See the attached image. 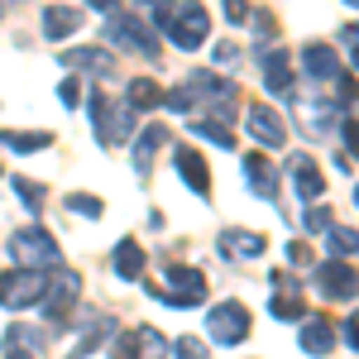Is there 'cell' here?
<instances>
[{"mask_svg":"<svg viewBox=\"0 0 359 359\" xmlns=\"http://www.w3.org/2000/svg\"><path fill=\"white\" fill-rule=\"evenodd\" d=\"M86 111H91V125H96V139L101 144H120V139L135 130V111L125 101H111L106 91H91L86 96Z\"/></svg>","mask_w":359,"mask_h":359,"instance_id":"obj_1","label":"cell"},{"mask_svg":"<svg viewBox=\"0 0 359 359\" xmlns=\"http://www.w3.org/2000/svg\"><path fill=\"white\" fill-rule=\"evenodd\" d=\"M163 278H168V292L154 287V297H158L163 306H172V311H192V306H201V297H206V278H201V269L172 264Z\"/></svg>","mask_w":359,"mask_h":359,"instance_id":"obj_2","label":"cell"},{"mask_svg":"<svg viewBox=\"0 0 359 359\" xmlns=\"http://www.w3.org/2000/svg\"><path fill=\"white\" fill-rule=\"evenodd\" d=\"M10 259H15L20 269H48V264H57V240L48 230H39V225L15 230V235H10Z\"/></svg>","mask_w":359,"mask_h":359,"instance_id":"obj_3","label":"cell"},{"mask_svg":"<svg viewBox=\"0 0 359 359\" xmlns=\"http://www.w3.org/2000/svg\"><path fill=\"white\" fill-rule=\"evenodd\" d=\"M206 34H211V15H206L196 0H182V5L168 15V39H172L177 48H187V53L206 43Z\"/></svg>","mask_w":359,"mask_h":359,"instance_id":"obj_4","label":"cell"},{"mask_svg":"<svg viewBox=\"0 0 359 359\" xmlns=\"http://www.w3.org/2000/svg\"><path fill=\"white\" fill-rule=\"evenodd\" d=\"M43 283H48L43 269H10V273H0V306H10V311H20V306H39Z\"/></svg>","mask_w":359,"mask_h":359,"instance_id":"obj_5","label":"cell"},{"mask_svg":"<svg viewBox=\"0 0 359 359\" xmlns=\"http://www.w3.org/2000/svg\"><path fill=\"white\" fill-rule=\"evenodd\" d=\"M77 297H82V273L77 269H48V283H43V311L53 316V321H62L72 306H77Z\"/></svg>","mask_w":359,"mask_h":359,"instance_id":"obj_6","label":"cell"},{"mask_svg":"<svg viewBox=\"0 0 359 359\" xmlns=\"http://www.w3.org/2000/svg\"><path fill=\"white\" fill-rule=\"evenodd\" d=\"M206 335L216 340V345H240L249 335V311L240 302H221L206 311Z\"/></svg>","mask_w":359,"mask_h":359,"instance_id":"obj_7","label":"cell"},{"mask_svg":"<svg viewBox=\"0 0 359 359\" xmlns=\"http://www.w3.org/2000/svg\"><path fill=\"white\" fill-rule=\"evenodd\" d=\"M316 283H321V292L335 297V302H350V297L359 292V273L350 269V264H340V259H326V264L316 269Z\"/></svg>","mask_w":359,"mask_h":359,"instance_id":"obj_8","label":"cell"},{"mask_svg":"<svg viewBox=\"0 0 359 359\" xmlns=\"http://www.w3.org/2000/svg\"><path fill=\"white\" fill-rule=\"evenodd\" d=\"M111 39L120 43V48H130V53H139V57H158V43H154V34L139 25V20H111Z\"/></svg>","mask_w":359,"mask_h":359,"instance_id":"obj_9","label":"cell"},{"mask_svg":"<svg viewBox=\"0 0 359 359\" xmlns=\"http://www.w3.org/2000/svg\"><path fill=\"white\" fill-rule=\"evenodd\" d=\"M245 130L259 139V144H269V149H283V139H287V125H283V120H278L269 106H249Z\"/></svg>","mask_w":359,"mask_h":359,"instance_id":"obj_10","label":"cell"},{"mask_svg":"<svg viewBox=\"0 0 359 359\" xmlns=\"http://www.w3.org/2000/svg\"><path fill=\"white\" fill-rule=\"evenodd\" d=\"M273 321H302V297H297V283L287 273H273Z\"/></svg>","mask_w":359,"mask_h":359,"instance_id":"obj_11","label":"cell"},{"mask_svg":"<svg viewBox=\"0 0 359 359\" xmlns=\"http://www.w3.org/2000/svg\"><path fill=\"white\" fill-rule=\"evenodd\" d=\"M302 67L316 77V82H335V77H340V57H335L331 43H306L302 48Z\"/></svg>","mask_w":359,"mask_h":359,"instance_id":"obj_12","label":"cell"},{"mask_svg":"<svg viewBox=\"0 0 359 359\" xmlns=\"http://www.w3.org/2000/svg\"><path fill=\"white\" fill-rule=\"evenodd\" d=\"M62 67H82V72H96V77H115V57L106 48H67Z\"/></svg>","mask_w":359,"mask_h":359,"instance_id":"obj_13","label":"cell"},{"mask_svg":"<svg viewBox=\"0 0 359 359\" xmlns=\"http://www.w3.org/2000/svg\"><path fill=\"white\" fill-rule=\"evenodd\" d=\"M292 187L302 201H321L326 192V177H321V168L311 163V158H292Z\"/></svg>","mask_w":359,"mask_h":359,"instance_id":"obj_14","label":"cell"},{"mask_svg":"<svg viewBox=\"0 0 359 359\" xmlns=\"http://www.w3.org/2000/svg\"><path fill=\"white\" fill-rule=\"evenodd\" d=\"M302 350H306V355H331V350H335V321H331V316L302 321Z\"/></svg>","mask_w":359,"mask_h":359,"instance_id":"obj_15","label":"cell"},{"mask_svg":"<svg viewBox=\"0 0 359 359\" xmlns=\"http://www.w3.org/2000/svg\"><path fill=\"white\" fill-rule=\"evenodd\" d=\"M221 254L225 259H259L264 254V235H254V230H225Z\"/></svg>","mask_w":359,"mask_h":359,"instance_id":"obj_16","label":"cell"},{"mask_svg":"<svg viewBox=\"0 0 359 359\" xmlns=\"http://www.w3.org/2000/svg\"><path fill=\"white\" fill-rule=\"evenodd\" d=\"M264 86L283 96V91H292V72H287V53L283 48H264Z\"/></svg>","mask_w":359,"mask_h":359,"instance_id":"obj_17","label":"cell"},{"mask_svg":"<svg viewBox=\"0 0 359 359\" xmlns=\"http://www.w3.org/2000/svg\"><path fill=\"white\" fill-rule=\"evenodd\" d=\"M77 29H82V10H72V5H48L43 10V34L48 39H67Z\"/></svg>","mask_w":359,"mask_h":359,"instance_id":"obj_18","label":"cell"},{"mask_svg":"<svg viewBox=\"0 0 359 359\" xmlns=\"http://www.w3.org/2000/svg\"><path fill=\"white\" fill-rule=\"evenodd\" d=\"M177 172H182V182L192 187L196 196L211 192V172H206V163H201V154H192V149H182L177 154Z\"/></svg>","mask_w":359,"mask_h":359,"instance_id":"obj_19","label":"cell"},{"mask_svg":"<svg viewBox=\"0 0 359 359\" xmlns=\"http://www.w3.org/2000/svg\"><path fill=\"white\" fill-rule=\"evenodd\" d=\"M245 172H249V182H254V192H259V196H278L273 163H269L264 154H245Z\"/></svg>","mask_w":359,"mask_h":359,"instance_id":"obj_20","label":"cell"},{"mask_svg":"<svg viewBox=\"0 0 359 359\" xmlns=\"http://www.w3.org/2000/svg\"><path fill=\"white\" fill-rule=\"evenodd\" d=\"M125 106H130V111H154V106H163V86L149 82V77H135L130 91H125Z\"/></svg>","mask_w":359,"mask_h":359,"instance_id":"obj_21","label":"cell"},{"mask_svg":"<svg viewBox=\"0 0 359 359\" xmlns=\"http://www.w3.org/2000/svg\"><path fill=\"white\" fill-rule=\"evenodd\" d=\"M115 273L125 278V283H135L144 273V249H139V240H120L115 245Z\"/></svg>","mask_w":359,"mask_h":359,"instance_id":"obj_22","label":"cell"},{"mask_svg":"<svg viewBox=\"0 0 359 359\" xmlns=\"http://www.w3.org/2000/svg\"><path fill=\"white\" fill-rule=\"evenodd\" d=\"M163 125H149L144 135H139V144H135V172H149V163H154V154L163 149Z\"/></svg>","mask_w":359,"mask_h":359,"instance_id":"obj_23","label":"cell"},{"mask_svg":"<svg viewBox=\"0 0 359 359\" xmlns=\"http://www.w3.org/2000/svg\"><path fill=\"white\" fill-rule=\"evenodd\" d=\"M53 139L48 135H20V130H0V149H10V154H39V149H48Z\"/></svg>","mask_w":359,"mask_h":359,"instance_id":"obj_24","label":"cell"},{"mask_svg":"<svg viewBox=\"0 0 359 359\" xmlns=\"http://www.w3.org/2000/svg\"><path fill=\"white\" fill-rule=\"evenodd\" d=\"M135 350H139V359H163L172 345H168L154 326H139V331H135Z\"/></svg>","mask_w":359,"mask_h":359,"instance_id":"obj_25","label":"cell"},{"mask_svg":"<svg viewBox=\"0 0 359 359\" xmlns=\"http://www.w3.org/2000/svg\"><path fill=\"white\" fill-rule=\"evenodd\" d=\"M5 345L39 355V350H43V331H34V326H10V331H5Z\"/></svg>","mask_w":359,"mask_h":359,"instance_id":"obj_26","label":"cell"},{"mask_svg":"<svg viewBox=\"0 0 359 359\" xmlns=\"http://www.w3.org/2000/svg\"><path fill=\"white\" fill-rule=\"evenodd\" d=\"M196 139H211V144H221V149H235V135L225 130V125H216V120H192L187 125Z\"/></svg>","mask_w":359,"mask_h":359,"instance_id":"obj_27","label":"cell"},{"mask_svg":"<svg viewBox=\"0 0 359 359\" xmlns=\"http://www.w3.org/2000/svg\"><path fill=\"white\" fill-rule=\"evenodd\" d=\"M326 240H331L335 254H359V235H355V230H345V225H331Z\"/></svg>","mask_w":359,"mask_h":359,"instance_id":"obj_28","label":"cell"},{"mask_svg":"<svg viewBox=\"0 0 359 359\" xmlns=\"http://www.w3.org/2000/svg\"><path fill=\"white\" fill-rule=\"evenodd\" d=\"M15 192H20V201H25L29 211H39V206H43V187H39V182H29V177H15Z\"/></svg>","mask_w":359,"mask_h":359,"instance_id":"obj_29","label":"cell"},{"mask_svg":"<svg viewBox=\"0 0 359 359\" xmlns=\"http://www.w3.org/2000/svg\"><path fill=\"white\" fill-rule=\"evenodd\" d=\"M163 106H168V111H192L196 91H192V86H177V91H168V96H163Z\"/></svg>","mask_w":359,"mask_h":359,"instance_id":"obj_30","label":"cell"},{"mask_svg":"<svg viewBox=\"0 0 359 359\" xmlns=\"http://www.w3.org/2000/svg\"><path fill=\"white\" fill-rule=\"evenodd\" d=\"M172 350H177V359H206V345H201L196 335H182V340H177Z\"/></svg>","mask_w":359,"mask_h":359,"instance_id":"obj_31","label":"cell"},{"mask_svg":"<svg viewBox=\"0 0 359 359\" xmlns=\"http://www.w3.org/2000/svg\"><path fill=\"white\" fill-rule=\"evenodd\" d=\"M67 211H77V216H101V201H96V196H67Z\"/></svg>","mask_w":359,"mask_h":359,"instance_id":"obj_32","label":"cell"},{"mask_svg":"<svg viewBox=\"0 0 359 359\" xmlns=\"http://www.w3.org/2000/svg\"><path fill=\"white\" fill-rule=\"evenodd\" d=\"M111 359H139V350H135V335H111Z\"/></svg>","mask_w":359,"mask_h":359,"instance_id":"obj_33","label":"cell"},{"mask_svg":"<svg viewBox=\"0 0 359 359\" xmlns=\"http://www.w3.org/2000/svg\"><path fill=\"white\" fill-rule=\"evenodd\" d=\"M306 230H311V235H316V230H331V211L311 201V211H306Z\"/></svg>","mask_w":359,"mask_h":359,"instance_id":"obj_34","label":"cell"},{"mask_svg":"<svg viewBox=\"0 0 359 359\" xmlns=\"http://www.w3.org/2000/svg\"><path fill=\"white\" fill-rule=\"evenodd\" d=\"M225 20H230V25H245L249 5H245V0H225Z\"/></svg>","mask_w":359,"mask_h":359,"instance_id":"obj_35","label":"cell"},{"mask_svg":"<svg viewBox=\"0 0 359 359\" xmlns=\"http://www.w3.org/2000/svg\"><path fill=\"white\" fill-rule=\"evenodd\" d=\"M57 101H62V106H77V101H82V86H77V82H62V86H57Z\"/></svg>","mask_w":359,"mask_h":359,"instance_id":"obj_36","label":"cell"},{"mask_svg":"<svg viewBox=\"0 0 359 359\" xmlns=\"http://www.w3.org/2000/svg\"><path fill=\"white\" fill-rule=\"evenodd\" d=\"M345 144L355 149V158H359V120H345Z\"/></svg>","mask_w":359,"mask_h":359,"instance_id":"obj_37","label":"cell"},{"mask_svg":"<svg viewBox=\"0 0 359 359\" xmlns=\"http://www.w3.org/2000/svg\"><path fill=\"white\" fill-rule=\"evenodd\" d=\"M345 43H350V57H355V67H359V25L345 29Z\"/></svg>","mask_w":359,"mask_h":359,"instance_id":"obj_38","label":"cell"},{"mask_svg":"<svg viewBox=\"0 0 359 359\" xmlns=\"http://www.w3.org/2000/svg\"><path fill=\"white\" fill-rule=\"evenodd\" d=\"M287 259H292V264H311V249L306 245H287Z\"/></svg>","mask_w":359,"mask_h":359,"instance_id":"obj_39","label":"cell"},{"mask_svg":"<svg viewBox=\"0 0 359 359\" xmlns=\"http://www.w3.org/2000/svg\"><path fill=\"white\" fill-rule=\"evenodd\" d=\"M345 335H350V345L359 350V306H355V316H350V326H345Z\"/></svg>","mask_w":359,"mask_h":359,"instance_id":"obj_40","label":"cell"},{"mask_svg":"<svg viewBox=\"0 0 359 359\" xmlns=\"http://www.w3.org/2000/svg\"><path fill=\"white\" fill-rule=\"evenodd\" d=\"M5 359H39V355H29V350H15V345H5Z\"/></svg>","mask_w":359,"mask_h":359,"instance_id":"obj_41","label":"cell"},{"mask_svg":"<svg viewBox=\"0 0 359 359\" xmlns=\"http://www.w3.org/2000/svg\"><path fill=\"white\" fill-rule=\"evenodd\" d=\"M91 10H115V0H86Z\"/></svg>","mask_w":359,"mask_h":359,"instance_id":"obj_42","label":"cell"},{"mask_svg":"<svg viewBox=\"0 0 359 359\" xmlns=\"http://www.w3.org/2000/svg\"><path fill=\"white\" fill-rule=\"evenodd\" d=\"M144 5H163V0H144Z\"/></svg>","mask_w":359,"mask_h":359,"instance_id":"obj_43","label":"cell"},{"mask_svg":"<svg viewBox=\"0 0 359 359\" xmlns=\"http://www.w3.org/2000/svg\"><path fill=\"white\" fill-rule=\"evenodd\" d=\"M345 5H355V10H359V0H345Z\"/></svg>","mask_w":359,"mask_h":359,"instance_id":"obj_44","label":"cell"},{"mask_svg":"<svg viewBox=\"0 0 359 359\" xmlns=\"http://www.w3.org/2000/svg\"><path fill=\"white\" fill-rule=\"evenodd\" d=\"M355 206H359V187H355Z\"/></svg>","mask_w":359,"mask_h":359,"instance_id":"obj_45","label":"cell"}]
</instances>
